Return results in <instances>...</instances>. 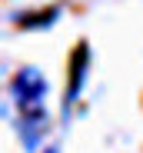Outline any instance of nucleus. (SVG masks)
I'll return each instance as SVG.
<instances>
[{
	"label": "nucleus",
	"mask_w": 143,
	"mask_h": 153,
	"mask_svg": "<svg viewBox=\"0 0 143 153\" xmlns=\"http://www.w3.org/2000/svg\"><path fill=\"white\" fill-rule=\"evenodd\" d=\"M50 83L40 67L27 63L10 76V107H13V133L27 153H37L50 133V110H47Z\"/></svg>",
	"instance_id": "1"
},
{
	"label": "nucleus",
	"mask_w": 143,
	"mask_h": 153,
	"mask_svg": "<svg viewBox=\"0 0 143 153\" xmlns=\"http://www.w3.org/2000/svg\"><path fill=\"white\" fill-rule=\"evenodd\" d=\"M90 63H93V50L87 40H80L73 47V53L67 60V87H63V97H60V120L70 123V110L80 103L83 97V87L90 80Z\"/></svg>",
	"instance_id": "2"
},
{
	"label": "nucleus",
	"mask_w": 143,
	"mask_h": 153,
	"mask_svg": "<svg viewBox=\"0 0 143 153\" xmlns=\"http://www.w3.org/2000/svg\"><path fill=\"white\" fill-rule=\"evenodd\" d=\"M60 13H63V7L53 4V7H47V10H23V13L13 17V23L23 27V30H40V27H53V23L60 20Z\"/></svg>",
	"instance_id": "3"
},
{
	"label": "nucleus",
	"mask_w": 143,
	"mask_h": 153,
	"mask_svg": "<svg viewBox=\"0 0 143 153\" xmlns=\"http://www.w3.org/2000/svg\"><path fill=\"white\" fill-rule=\"evenodd\" d=\"M43 153H60V150L57 146H43Z\"/></svg>",
	"instance_id": "4"
}]
</instances>
